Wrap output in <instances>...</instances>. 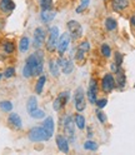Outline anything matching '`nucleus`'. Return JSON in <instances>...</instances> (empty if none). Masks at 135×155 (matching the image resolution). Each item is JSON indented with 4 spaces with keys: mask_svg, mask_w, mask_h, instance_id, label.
I'll return each mask as SVG.
<instances>
[{
    "mask_svg": "<svg viewBox=\"0 0 135 155\" xmlns=\"http://www.w3.org/2000/svg\"><path fill=\"white\" fill-rule=\"evenodd\" d=\"M84 149L85 150H91V151H96L99 149V145H98V143H95V141H93V140H86L85 143H84Z\"/></svg>",
    "mask_w": 135,
    "mask_h": 155,
    "instance_id": "a878e982",
    "label": "nucleus"
},
{
    "mask_svg": "<svg viewBox=\"0 0 135 155\" xmlns=\"http://www.w3.org/2000/svg\"><path fill=\"white\" fill-rule=\"evenodd\" d=\"M130 24L135 28V12L133 13V15H131V18H130Z\"/></svg>",
    "mask_w": 135,
    "mask_h": 155,
    "instance_id": "4c0bfd02",
    "label": "nucleus"
},
{
    "mask_svg": "<svg viewBox=\"0 0 135 155\" xmlns=\"http://www.w3.org/2000/svg\"><path fill=\"white\" fill-rule=\"evenodd\" d=\"M45 83H46V76L45 75H40L39 79H38V81H36V85H35V93L36 94H41L43 93Z\"/></svg>",
    "mask_w": 135,
    "mask_h": 155,
    "instance_id": "5701e85b",
    "label": "nucleus"
},
{
    "mask_svg": "<svg viewBox=\"0 0 135 155\" xmlns=\"http://www.w3.org/2000/svg\"><path fill=\"white\" fill-rule=\"evenodd\" d=\"M70 40L71 38L69 35V33H64L61 36H59V40H58V53H59V56H63L64 53L68 50V48H69V44H70Z\"/></svg>",
    "mask_w": 135,
    "mask_h": 155,
    "instance_id": "6e6552de",
    "label": "nucleus"
},
{
    "mask_svg": "<svg viewBox=\"0 0 135 155\" xmlns=\"http://www.w3.org/2000/svg\"><path fill=\"white\" fill-rule=\"evenodd\" d=\"M104 24H105V28H107V30H109V31H114L115 29L118 28L117 20H115V19H113V18H107V19H105V21H104Z\"/></svg>",
    "mask_w": 135,
    "mask_h": 155,
    "instance_id": "b1692460",
    "label": "nucleus"
},
{
    "mask_svg": "<svg viewBox=\"0 0 135 155\" xmlns=\"http://www.w3.org/2000/svg\"><path fill=\"white\" fill-rule=\"evenodd\" d=\"M123 60H124L123 54H121V53H115V64L119 65V66H121Z\"/></svg>",
    "mask_w": 135,
    "mask_h": 155,
    "instance_id": "e433bc0d",
    "label": "nucleus"
},
{
    "mask_svg": "<svg viewBox=\"0 0 135 155\" xmlns=\"http://www.w3.org/2000/svg\"><path fill=\"white\" fill-rule=\"evenodd\" d=\"M74 106L76 111H84L85 108H86V101H85V94H84V90L83 88H78L75 90V94H74Z\"/></svg>",
    "mask_w": 135,
    "mask_h": 155,
    "instance_id": "423d86ee",
    "label": "nucleus"
},
{
    "mask_svg": "<svg viewBox=\"0 0 135 155\" xmlns=\"http://www.w3.org/2000/svg\"><path fill=\"white\" fill-rule=\"evenodd\" d=\"M40 8L41 10H51L53 0H40Z\"/></svg>",
    "mask_w": 135,
    "mask_h": 155,
    "instance_id": "7c9ffc66",
    "label": "nucleus"
},
{
    "mask_svg": "<svg viewBox=\"0 0 135 155\" xmlns=\"http://www.w3.org/2000/svg\"><path fill=\"white\" fill-rule=\"evenodd\" d=\"M58 40H59V28L58 26H51L49 29V38L46 40V50L49 53H53L56 50L58 46Z\"/></svg>",
    "mask_w": 135,
    "mask_h": 155,
    "instance_id": "20e7f679",
    "label": "nucleus"
},
{
    "mask_svg": "<svg viewBox=\"0 0 135 155\" xmlns=\"http://www.w3.org/2000/svg\"><path fill=\"white\" fill-rule=\"evenodd\" d=\"M33 69V75L40 76L44 70V54L41 51H35L34 54L29 55L25 61Z\"/></svg>",
    "mask_w": 135,
    "mask_h": 155,
    "instance_id": "f257e3e1",
    "label": "nucleus"
},
{
    "mask_svg": "<svg viewBox=\"0 0 135 155\" xmlns=\"http://www.w3.org/2000/svg\"><path fill=\"white\" fill-rule=\"evenodd\" d=\"M29 48H30V40L28 36H23L19 41V50H20V53H26Z\"/></svg>",
    "mask_w": 135,
    "mask_h": 155,
    "instance_id": "aec40b11",
    "label": "nucleus"
},
{
    "mask_svg": "<svg viewBox=\"0 0 135 155\" xmlns=\"http://www.w3.org/2000/svg\"><path fill=\"white\" fill-rule=\"evenodd\" d=\"M55 15H56V13H54L51 10H43L41 14H40V19L44 23H49L55 18Z\"/></svg>",
    "mask_w": 135,
    "mask_h": 155,
    "instance_id": "412c9836",
    "label": "nucleus"
},
{
    "mask_svg": "<svg viewBox=\"0 0 135 155\" xmlns=\"http://www.w3.org/2000/svg\"><path fill=\"white\" fill-rule=\"evenodd\" d=\"M28 138L30 141H34V143H39V141H46L49 140L50 138L48 137L46 131L44 130L43 127H34L29 130L28 133Z\"/></svg>",
    "mask_w": 135,
    "mask_h": 155,
    "instance_id": "f03ea898",
    "label": "nucleus"
},
{
    "mask_svg": "<svg viewBox=\"0 0 135 155\" xmlns=\"http://www.w3.org/2000/svg\"><path fill=\"white\" fill-rule=\"evenodd\" d=\"M115 88V78L111 74H105L101 79V89L104 93H111Z\"/></svg>",
    "mask_w": 135,
    "mask_h": 155,
    "instance_id": "1a4fd4ad",
    "label": "nucleus"
},
{
    "mask_svg": "<svg viewBox=\"0 0 135 155\" xmlns=\"http://www.w3.org/2000/svg\"><path fill=\"white\" fill-rule=\"evenodd\" d=\"M58 63H59V66L60 69L63 70V73L65 75H70L74 70V64L70 59H64L63 56H60L59 59H58Z\"/></svg>",
    "mask_w": 135,
    "mask_h": 155,
    "instance_id": "f8f14e48",
    "label": "nucleus"
},
{
    "mask_svg": "<svg viewBox=\"0 0 135 155\" xmlns=\"http://www.w3.org/2000/svg\"><path fill=\"white\" fill-rule=\"evenodd\" d=\"M3 75H4V78H6V79H9V78H13V76L15 75V69H14L13 66L6 68L5 71L3 73Z\"/></svg>",
    "mask_w": 135,
    "mask_h": 155,
    "instance_id": "72a5a7b5",
    "label": "nucleus"
},
{
    "mask_svg": "<svg viewBox=\"0 0 135 155\" xmlns=\"http://www.w3.org/2000/svg\"><path fill=\"white\" fill-rule=\"evenodd\" d=\"M56 145L61 153H69V140L64 135H56Z\"/></svg>",
    "mask_w": 135,
    "mask_h": 155,
    "instance_id": "ddd939ff",
    "label": "nucleus"
},
{
    "mask_svg": "<svg viewBox=\"0 0 135 155\" xmlns=\"http://www.w3.org/2000/svg\"><path fill=\"white\" fill-rule=\"evenodd\" d=\"M66 26H68V33H69V35L73 40H79V39L83 36V26L79 21L69 20Z\"/></svg>",
    "mask_w": 135,
    "mask_h": 155,
    "instance_id": "39448f33",
    "label": "nucleus"
},
{
    "mask_svg": "<svg viewBox=\"0 0 135 155\" xmlns=\"http://www.w3.org/2000/svg\"><path fill=\"white\" fill-rule=\"evenodd\" d=\"M115 74H117V76H115V86L119 89H124L125 85H127V76H125L124 71L121 70V68Z\"/></svg>",
    "mask_w": 135,
    "mask_h": 155,
    "instance_id": "dca6fc26",
    "label": "nucleus"
},
{
    "mask_svg": "<svg viewBox=\"0 0 135 155\" xmlns=\"http://www.w3.org/2000/svg\"><path fill=\"white\" fill-rule=\"evenodd\" d=\"M35 109H38V100H36V96H30L28 99V103H26V110L28 113L30 114L31 111H34Z\"/></svg>",
    "mask_w": 135,
    "mask_h": 155,
    "instance_id": "4be33fe9",
    "label": "nucleus"
},
{
    "mask_svg": "<svg viewBox=\"0 0 135 155\" xmlns=\"http://www.w3.org/2000/svg\"><path fill=\"white\" fill-rule=\"evenodd\" d=\"M74 121H75V125H76V127H78L80 130H83V129L85 128L86 120H85V118H84L81 114H76V115L74 116Z\"/></svg>",
    "mask_w": 135,
    "mask_h": 155,
    "instance_id": "393cba45",
    "label": "nucleus"
},
{
    "mask_svg": "<svg viewBox=\"0 0 135 155\" xmlns=\"http://www.w3.org/2000/svg\"><path fill=\"white\" fill-rule=\"evenodd\" d=\"M8 123L10 124L14 129H18V130L21 129V127H23L21 118H20V116H19V114H16V113L9 114V116H8Z\"/></svg>",
    "mask_w": 135,
    "mask_h": 155,
    "instance_id": "4468645a",
    "label": "nucleus"
},
{
    "mask_svg": "<svg viewBox=\"0 0 135 155\" xmlns=\"http://www.w3.org/2000/svg\"><path fill=\"white\" fill-rule=\"evenodd\" d=\"M49 70H50L51 75L55 76V78H58V76L60 75V66H59V63H58V60L51 59L49 61Z\"/></svg>",
    "mask_w": 135,
    "mask_h": 155,
    "instance_id": "6ab92c4d",
    "label": "nucleus"
},
{
    "mask_svg": "<svg viewBox=\"0 0 135 155\" xmlns=\"http://www.w3.org/2000/svg\"><path fill=\"white\" fill-rule=\"evenodd\" d=\"M3 76H4V75H3V74H0V79H2V78H3Z\"/></svg>",
    "mask_w": 135,
    "mask_h": 155,
    "instance_id": "58836bf2",
    "label": "nucleus"
},
{
    "mask_svg": "<svg viewBox=\"0 0 135 155\" xmlns=\"http://www.w3.org/2000/svg\"><path fill=\"white\" fill-rule=\"evenodd\" d=\"M69 99H70V91H63V93H60L59 96H58V98L54 100V103H53V109L55 111L61 110L64 106L68 104Z\"/></svg>",
    "mask_w": 135,
    "mask_h": 155,
    "instance_id": "0eeeda50",
    "label": "nucleus"
},
{
    "mask_svg": "<svg viewBox=\"0 0 135 155\" xmlns=\"http://www.w3.org/2000/svg\"><path fill=\"white\" fill-rule=\"evenodd\" d=\"M0 109H2L3 111H5V113L12 111V110H13V103H12V101H9V100H3V101H0Z\"/></svg>",
    "mask_w": 135,
    "mask_h": 155,
    "instance_id": "bb28decb",
    "label": "nucleus"
},
{
    "mask_svg": "<svg viewBox=\"0 0 135 155\" xmlns=\"http://www.w3.org/2000/svg\"><path fill=\"white\" fill-rule=\"evenodd\" d=\"M100 51H101V55L104 58H110V55H111V48L107 43H104L101 45V48H100Z\"/></svg>",
    "mask_w": 135,
    "mask_h": 155,
    "instance_id": "cd10ccee",
    "label": "nucleus"
},
{
    "mask_svg": "<svg viewBox=\"0 0 135 155\" xmlns=\"http://www.w3.org/2000/svg\"><path fill=\"white\" fill-rule=\"evenodd\" d=\"M3 49H4V51H5L6 54H13L14 50H15V46H14V44H13L12 41H6V43H4V45H3Z\"/></svg>",
    "mask_w": 135,
    "mask_h": 155,
    "instance_id": "2f4dec72",
    "label": "nucleus"
},
{
    "mask_svg": "<svg viewBox=\"0 0 135 155\" xmlns=\"http://www.w3.org/2000/svg\"><path fill=\"white\" fill-rule=\"evenodd\" d=\"M107 104H108V100H107V99H96V101H95V105L98 106L99 109L105 108V106H107Z\"/></svg>",
    "mask_w": 135,
    "mask_h": 155,
    "instance_id": "c9c22d12",
    "label": "nucleus"
},
{
    "mask_svg": "<svg viewBox=\"0 0 135 155\" xmlns=\"http://www.w3.org/2000/svg\"><path fill=\"white\" fill-rule=\"evenodd\" d=\"M96 118H98V120H99L101 124L107 123V120H108V118H107V114L103 113V111H98V113H96Z\"/></svg>",
    "mask_w": 135,
    "mask_h": 155,
    "instance_id": "f704fd0d",
    "label": "nucleus"
},
{
    "mask_svg": "<svg viewBox=\"0 0 135 155\" xmlns=\"http://www.w3.org/2000/svg\"><path fill=\"white\" fill-rule=\"evenodd\" d=\"M23 76L26 78V79H29V78L33 76V69H31V68L26 63H25V65H24V68H23Z\"/></svg>",
    "mask_w": 135,
    "mask_h": 155,
    "instance_id": "473e14b6",
    "label": "nucleus"
},
{
    "mask_svg": "<svg viewBox=\"0 0 135 155\" xmlns=\"http://www.w3.org/2000/svg\"><path fill=\"white\" fill-rule=\"evenodd\" d=\"M45 43V30L43 28H36L34 30V39H33V46L35 49H40Z\"/></svg>",
    "mask_w": 135,
    "mask_h": 155,
    "instance_id": "9d476101",
    "label": "nucleus"
},
{
    "mask_svg": "<svg viewBox=\"0 0 135 155\" xmlns=\"http://www.w3.org/2000/svg\"><path fill=\"white\" fill-rule=\"evenodd\" d=\"M43 128H44V130L46 131L48 137L51 138V137H53V134H54V129H55L54 119L51 118V116H48V118L44 120V123H43Z\"/></svg>",
    "mask_w": 135,
    "mask_h": 155,
    "instance_id": "2eb2a0df",
    "label": "nucleus"
},
{
    "mask_svg": "<svg viewBox=\"0 0 135 155\" xmlns=\"http://www.w3.org/2000/svg\"><path fill=\"white\" fill-rule=\"evenodd\" d=\"M111 4H113V9L115 12H121L129 6L130 2L129 0H113Z\"/></svg>",
    "mask_w": 135,
    "mask_h": 155,
    "instance_id": "a211bd4d",
    "label": "nucleus"
},
{
    "mask_svg": "<svg viewBox=\"0 0 135 155\" xmlns=\"http://www.w3.org/2000/svg\"><path fill=\"white\" fill-rule=\"evenodd\" d=\"M64 131L69 143H74L75 141V121L70 114H68L64 118Z\"/></svg>",
    "mask_w": 135,
    "mask_h": 155,
    "instance_id": "7ed1b4c3",
    "label": "nucleus"
},
{
    "mask_svg": "<svg viewBox=\"0 0 135 155\" xmlns=\"http://www.w3.org/2000/svg\"><path fill=\"white\" fill-rule=\"evenodd\" d=\"M89 4H90V0H80V5L75 9V12L78 13V14H80V13H83L86 8L89 6Z\"/></svg>",
    "mask_w": 135,
    "mask_h": 155,
    "instance_id": "c85d7f7f",
    "label": "nucleus"
},
{
    "mask_svg": "<svg viewBox=\"0 0 135 155\" xmlns=\"http://www.w3.org/2000/svg\"><path fill=\"white\" fill-rule=\"evenodd\" d=\"M15 9V3L13 0H0V10L3 13H12Z\"/></svg>",
    "mask_w": 135,
    "mask_h": 155,
    "instance_id": "f3484780",
    "label": "nucleus"
},
{
    "mask_svg": "<svg viewBox=\"0 0 135 155\" xmlns=\"http://www.w3.org/2000/svg\"><path fill=\"white\" fill-rule=\"evenodd\" d=\"M86 96L91 104H95L96 99H98V84H96L95 79H90L89 81V88L86 90Z\"/></svg>",
    "mask_w": 135,
    "mask_h": 155,
    "instance_id": "9b49d317",
    "label": "nucleus"
},
{
    "mask_svg": "<svg viewBox=\"0 0 135 155\" xmlns=\"http://www.w3.org/2000/svg\"><path fill=\"white\" fill-rule=\"evenodd\" d=\"M29 115H30L31 118H34V119H43V118H45V111L40 110V109H35L34 111H31Z\"/></svg>",
    "mask_w": 135,
    "mask_h": 155,
    "instance_id": "c756f323",
    "label": "nucleus"
}]
</instances>
